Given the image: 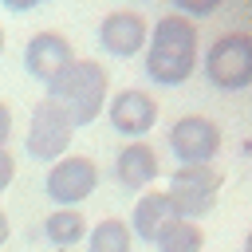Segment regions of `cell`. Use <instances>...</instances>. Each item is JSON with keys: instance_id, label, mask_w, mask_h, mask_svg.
<instances>
[{"instance_id": "obj_1", "label": "cell", "mask_w": 252, "mask_h": 252, "mask_svg": "<svg viewBox=\"0 0 252 252\" xmlns=\"http://www.w3.org/2000/svg\"><path fill=\"white\" fill-rule=\"evenodd\" d=\"M146 75L158 83V87H181L197 63H201V35H197V24L169 12L161 16L154 28H150V39H146Z\"/></svg>"}, {"instance_id": "obj_2", "label": "cell", "mask_w": 252, "mask_h": 252, "mask_svg": "<svg viewBox=\"0 0 252 252\" xmlns=\"http://www.w3.org/2000/svg\"><path fill=\"white\" fill-rule=\"evenodd\" d=\"M43 98L59 102V106L71 114L75 130H79V126H91V122L106 110V98H110V75H106L102 63H94V59H79V55H75V59L47 83V94H43Z\"/></svg>"}, {"instance_id": "obj_3", "label": "cell", "mask_w": 252, "mask_h": 252, "mask_svg": "<svg viewBox=\"0 0 252 252\" xmlns=\"http://www.w3.org/2000/svg\"><path fill=\"white\" fill-rule=\"evenodd\" d=\"M205 79L217 91H244L252 87V35L248 32H224L209 43L205 59Z\"/></svg>"}, {"instance_id": "obj_4", "label": "cell", "mask_w": 252, "mask_h": 252, "mask_svg": "<svg viewBox=\"0 0 252 252\" xmlns=\"http://www.w3.org/2000/svg\"><path fill=\"white\" fill-rule=\"evenodd\" d=\"M71 142H75V122H71V114H67L59 102L39 98L35 110H32V122H28V138H24L32 161H47V165H51V161H59V158L71 150Z\"/></svg>"}, {"instance_id": "obj_5", "label": "cell", "mask_w": 252, "mask_h": 252, "mask_svg": "<svg viewBox=\"0 0 252 252\" xmlns=\"http://www.w3.org/2000/svg\"><path fill=\"white\" fill-rule=\"evenodd\" d=\"M98 189V165L87 154H63L59 161L47 165L43 193L51 197L55 209H75Z\"/></svg>"}, {"instance_id": "obj_6", "label": "cell", "mask_w": 252, "mask_h": 252, "mask_svg": "<svg viewBox=\"0 0 252 252\" xmlns=\"http://www.w3.org/2000/svg\"><path fill=\"white\" fill-rule=\"evenodd\" d=\"M220 185H224V177H220L213 165H177L165 193H169L177 217L197 220V217L213 213V205H217V197H220Z\"/></svg>"}, {"instance_id": "obj_7", "label": "cell", "mask_w": 252, "mask_h": 252, "mask_svg": "<svg viewBox=\"0 0 252 252\" xmlns=\"http://www.w3.org/2000/svg\"><path fill=\"white\" fill-rule=\"evenodd\" d=\"M169 150L181 165H213L220 154V126L209 114H181L169 126Z\"/></svg>"}, {"instance_id": "obj_8", "label": "cell", "mask_w": 252, "mask_h": 252, "mask_svg": "<svg viewBox=\"0 0 252 252\" xmlns=\"http://www.w3.org/2000/svg\"><path fill=\"white\" fill-rule=\"evenodd\" d=\"M102 114L110 118V126H114L122 138L138 142V138H146V134L154 130V122H158V102H154V94H146L142 87H126V91H118V94L106 98V110H102Z\"/></svg>"}, {"instance_id": "obj_9", "label": "cell", "mask_w": 252, "mask_h": 252, "mask_svg": "<svg viewBox=\"0 0 252 252\" xmlns=\"http://www.w3.org/2000/svg\"><path fill=\"white\" fill-rule=\"evenodd\" d=\"M146 39H150V24L142 12H106L102 24H98V47L114 59H130V55H142L146 51Z\"/></svg>"}, {"instance_id": "obj_10", "label": "cell", "mask_w": 252, "mask_h": 252, "mask_svg": "<svg viewBox=\"0 0 252 252\" xmlns=\"http://www.w3.org/2000/svg\"><path fill=\"white\" fill-rule=\"evenodd\" d=\"M75 59V47H71V39L63 35V32H35L28 43H24V71L35 79V83H51L67 63Z\"/></svg>"}, {"instance_id": "obj_11", "label": "cell", "mask_w": 252, "mask_h": 252, "mask_svg": "<svg viewBox=\"0 0 252 252\" xmlns=\"http://www.w3.org/2000/svg\"><path fill=\"white\" fill-rule=\"evenodd\" d=\"M114 177L126 193H138L146 189L154 177H158V150L150 142H126L118 154H114Z\"/></svg>"}, {"instance_id": "obj_12", "label": "cell", "mask_w": 252, "mask_h": 252, "mask_svg": "<svg viewBox=\"0 0 252 252\" xmlns=\"http://www.w3.org/2000/svg\"><path fill=\"white\" fill-rule=\"evenodd\" d=\"M173 220H177V209H173L169 193H165V189H150V193L138 197V205H134V213H130V232L154 244L158 232H161L165 224H173Z\"/></svg>"}, {"instance_id": "obj_13", "label": "cell", "mask_w": 252, "mask_h": 252, "mask_svg": "<svg viewBox=\"0 0 252 252\" xmlns=\"http://www.w3.org/2000/svg\"><path fill=\"white\" fill-rule=\"evenodd\" d=\"M43 236L55 248H71V244L87 240V217L79 209H51L43 217Z\"/></svg>"}, {"instance_id": "obj_14", "label": "cell", "mask_w": 252, "mask_h": 252, "mask_svg": "<svg viewBox=\"0 0 252 252\" xmlns=\"http://www.w3.org/2000/svg\"><path fill=\"white\" fill-rule=\"evenodd\" d=\"M134 232L122 217H102L94 228H87V252H130Z\"/></svg>"}, {"instance_id": "obj_15", "label": "cell", "mask_w": 252, "mask_h": 252, "mask_svg": "<svg viewBox=\"0 0 252 252\" xmlns=\"http://www.w3.org/2000/svg\"><path fill=\"white\" fill-rule=\"evenodd\" d=\"M154 248H158V252H201V248H205V228H201L197 220L177 217L173 224H165V228L158 232Z\"/></svg>"}, {"instance_id": "obj_16", "label": "cell", "mask_w": 252, "mask_h": 252, "mask_svg": "<svg viewBox=\"0 0 252 252\" xmlns=\"http://www.w3.org/2000/svg\"><path fill=\"white\" fill-rule=\"evenodd\" d=\"M173 8L185 20H201V16H213L220 8V0H173Z\"/></svg>"}, {"instance_id": "obj_17", "label": "cell", "mask_w": 252, "mask_h": 252, "mask_svg": "<svg viewBox=\"0 0 252 252\" xmlns=\"http://www.w3.org/2000/svg\"><path fill=\"white\" fill-rule=\"evenodd\" d=\"M12 177H16V158H12L8 146H4V150H0V193L12 185Z\"/></svg>"}, {"instance_id": "obj_18", "label": "cell", "mask_w": 252, "mask_h": 252, "mask_svg": "<svg viewBox=\"0 0 252 252\" xmlns=\"http://www.w3.org/2000/svg\"><path fill=\"white\" fill-rule=\"evenodd\" d=\"M8 138H12V106L0 102V150L8 146Z\"/></svg>"}, {"instance_id": "obj_19", "label": "cell", "mask_w": 252, "mask_h": 252, "mask_svg": "<svg viewBox=\"0 0 252 252\" xmlns=\"http://www.w3.org/2000/svg\"><path fill=\"white\" fill-rule=\"evenodd\" d=\"M8 12H32V8H39V4H47V0H0Z\"/></svg>"}, {"instance_id": "obj_20", "label": "cell", "mask_w": 252, "mask_h": 252, "mask_svg": "<svg viewBox=\"0 0 252 252\" xmlns=\"http://www.w3.org/2000/svg\"><path fill=\"white\" fill-rule=\"evenodd\" d=\"M8 236H12V220H8V213L0 209V248L8 244Z\"/></svg>"}, {"instance_id": "obj_21", "label": "cell", "mask_w": 252, "mask_h": 252, "mask_svg": "<svg viewBox=\"0 0 252 252\" xmlns=\"http://www.w3.org/2000/svg\"><path fill=\"white\" fill-rule=\"evenodd\" d=\"M244 252H252V228H248V236H244Z\"/></svg>"}, {"instance_id": "obj_22", "label": "cell", "mask_w": 252, "mask_h": 252, "mask_svg": "<svg viewBox=\"0 0 252 252\" xmlns=\"http://www.w3.org/2000/svg\"><path fill=\"white\" fill-rule=\"evenodd\" d=\"M0 51H4V28H0Z\"/></svg>"}]
</instances>
